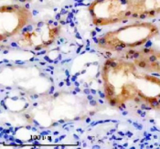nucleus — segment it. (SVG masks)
<instances>
[{
    "label": "nucleus",
    "instance_id": "1",
    "mask_svg": "<svg viewBox=\"0 0 160 149\" xmlns=\"http://www.w3.org/2000/svg\"><path fill=\"white\" fill-rule=\"evenodd\" d=\"M102 81L132 84L111 105L119 109L126 108L130 102L143 105L149 110H160V76L151 72L136 62L123 58H112L102 67Z\"/></svg>",
    "mask_w": 160,
    "mask_h": 149
},
{
    "label": "nucleus",
    "instance_id": "2",
    "mask_svg": "<svg viewBox=\"0 0 160 149\" xmlns=\"http://www.w3.org/2000/svg\"><path fill=\"white\" fill-rule=\"evenodd\" d=\"M158 34L159 29L155 24L135 22L105 33L99 37L97 46L102 50L121 51L124 49L142 46Z\"/></svg>",
    "mask_w": 160,
    "mask_h": 149
},
{
    "label": "nucleus",
    "instance_id": "3",
    "mask_svg": "<svg viewBox=\"0 0 160 149\" xmlns=\"http://www.w3.org/2000/svg\"><path fill=\"white\" fill-rule=\"evenodd\" d=\"M89 12L95 26L113 25L131 19L129 0H94Z\"/></svg>",
    "mask_w": 160,
    "mask_h": 149
},
{
    "label": "nucleus",
    "instance_id": "4",
    "mask_svg": "<svg viewBox=\"0 0 160 149\" xmlns=\"http://www.w3.org/2000/svg\"><path fill=\"white\" fill-rule=\"evenodd\" d=\"M32 19L31 12L18 5L1 7V41L18 34Z\"/></svg>",
    "mask_w": 160,
    "mask_h": 149
},
{
    "label": "nucleus",
    "instance_id": "5",
    "mask_svg": "<svg viewBox=\"0 0 160 149\" xmlns=\"http://www.w3.org/2000/svg\"><path fill=\"white\" fill-rule=\"evenodd\" d=\"M61 31L60 26H52L49 22L38 23L36 27H32L24 31L22 37L18 39V44L21 47L33 48L41 50L51 45Z\"/></svg>",
    "mask_w": 160,
    "mask_h": 149
},
{
    "label": "nucleus",
    "instance_id": "6",
    "mask_svg": "<svg viewBox=\"0 0 160 149\" xmlns=\"http://www.w3.org/2000/svg\"><path fill=\"white\" fill-rule=\"evenodd\" d=\"M132 19L151 18L160 14V0H129Z\"/></svg>",
    "mask_w": 160,
    "mask_h": 149
},
{
    "label": "nucleus",
    "instance_id": "7",
    "mask_svg": "<svg viewBox=\"0 0 160 149\" xmlns=\"http://www.w3.org/2000/svg\"><path fill=\"white\" fill-rule=\"evenodd\" d=\"M134 60L151 72L160 76V52H151L147 56H134Z\"/></svg>",
    "mask_w": 160,
    "mask_h": 149
}]
</instances>
